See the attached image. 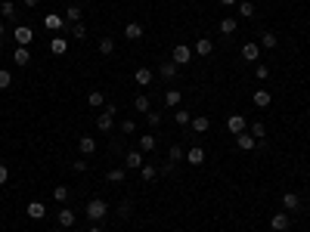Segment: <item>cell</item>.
<instances>
[{
	"mask_svg": "<svg viewBox=\"0 0 310 232\" xmlns=\"http://www.w3.org/2000/svg\"><path fill=\"white\" fill-rule=\"evenodd\" d=\"M106 214H109V204L103 201V198H90V201H87V208H84V217H87L90 223L106 220Z\"/></svg>",
	"mask_w": 310,
	"mask_h": 232,
	"instance_id": "obj_1",
	"label": "cell"
},
{
	"mask_svg": "<svg viewBox=\"0 0 310 232\" xmlns=\"http://www.w3.org/2000/svg\"><path fill=\"white\" fill-rule=\"evenodd\" d=\"M192 56H196V53H192V47H186V44H177V47L171 50V62H177L180 68H183V65H189Z\"/></svg>",
	"mask_w": 310,
	"mask_h": 232,
	"instance_id": "obj_2",
	"label": "cell"
},
{
	"mask_svg": "<svg viewBox=\"0 0 310 232\" xmlns=\"http://www.w3.org/2000/svg\"><path fill=\"white\" fill-rule=\"evenodd\" d=\"M227 130L233 136L245 133V130H248V118H242V115H230V118H227Z\"/></svg>",
	"mask_w": 310,
	"mask_h": 232,
	"instance_id": "obj_3",
	"label": "cell"
},
{
	"mask_svg": "<svg viewBox=\"0 0 310 232\" xmlns=\"http://www.w3.org/2000/svg\"><path fill=\"white\" fill-rule=\"evenodd\" d=\"M13 37H16V44H19V47H28L31 40H35V28H28V25H19V28L13 31Z\"/></svg>",
	"mask_w": 310,
	"mask_h": 232,
	"instance_id": "obj_4",
	"label": "cell"
},
{
	"mask_svg": "<svg viewBox=\"0 0 310 232\" xmlns=\"http://www.w3.org/2000/svg\"><path fill=\"white\" fill-rule=\"evenodd\" d=\"M50 53H53V56H65V53H69V40H65V37H59V34H53V37H50Z\"/></svg>",
	"mask_w": 310,
	"mask_h": 232,
	"instance_id": "obj_5",
	"label": "cell"
},
{
	"mask_svg": "<svg viewBox=\"0 0 310 232\" xmlns=\"http://www.w3.org/2000/svg\"><path fill=\"white\" fill-rule=\"evenodd\" d=\"M44 28H47V31H62V28H65V19H62L59 13H47V16H44Z\"/></svg>",
	"mask_w": 310,
	"mask_h": 232,
	"instance_id": "obj_6",
	"label": "cell"
},
{
	"mask_svg": "<svg viewBox=\"0 0 310 232\" xmlns=\"http://www.w3.org/2000/svg\"><path fill=\"white\" fill-rule=\"evenodd\" d=\"M242 59H245V62H257V59H261V44H255V40H251V44H242Z\"/></svg>",
	"mask_w": 310,
	"mask_h": 232,
	"instance_id": "obj_7",
	"label": "cell"
},
{
	"mask_svg": "<svg viewBox=\"0 0 310 232\" xmlns=\"http://www.w3.org/2000/svg\"><path fill=\"white\" fill-rule=\"evenodd\" d=\"M74 220H78V214H74L72 208H62L59 214H56V223H59L62 229H72V226H74Z\"/></svg>",
	"mask_w": 310,
	"mask_h": 232,
	"instance_id": "obj_8",
	"label": "cell"
},
{
	"mask_svg": "<svg viewBox=\"0 0 310 232\" xmlns=\"http://www.w3.org/2000/svg\"><path fill=\"white\" fill-rule=\"evenodd\" d=\"M192 53H196V56H211V53H214V40L199 37L196 44H192Z\"/></svg>",
	"mask_w": 310,
	"mask_h": 232,
	"instance_id": "obj_9",
	"label": "cell"
},
{
	"mask_svg": "<svg viewBox=\"0 0 310 232\" xmlns=\"http://www.w3.org/2000/svg\"><path fill=\"white\" fill-rule=\"evenodd\" d=\"M158 74H162L164 81H174V78H177V74H180V65L167 59V62H162V65H158Z\"/></svg>",
	"mask_w": 310,
	"mask_h": 232,
	"instance_id": "obj_10",
	"label": "cell"
},
{
	"mask_svg": "<svg viewBox=\"0 0 310 232\" xmlns=\"http://www.w3.org/2000/svg\"><path fill=\"white\" fill-rule=\"evenodd\" d=\"M292 226V217L289 214H276V217H270V229L273 232H286Z\"/></svg>",
	"mask_w": 310,
	"mask_h": 232,
	"instance_id": "obj_11",
	"label": "cell"
},
{
	"mask_svg": "<svg viewBox=\"0 0 310 232\" xmlns=\"http://www.w3.org/2000/svg\"><path fill=\"white\" fill-rule=\"evenodd\" d=\"M25 211H28L31 220H44L47 217V204L44 201H28V208H25Z\"/></svg>",
	"mask_w": 310,
	"mask_h": 232,
	"instance_id": "obj_12",
	"label": "cell"
},
{
	"mask_svg": "<svg viewBox=\"0 0 310 232\" xmlns=\"http://www.w3.org/2000/svg\"><path fill=\"white\" fill-rule=\"evenodd\" d=\"M282 208H286L289 214L298 211V208H301V195H298V192H286V195H282Z\"/></svg>",
	"mask_w": 310,
	"mask_h": 232,
	"instance_id": "obj_13",
	"label": "cell"
},
{
	"mask_svg": "<svg viewBox=\"0 0 310 232\" xmlns=\"http://www.w3.org/2000/svg\"><path fill=\"white\" fill-rule=\"evenodd\" d=\"M236 146L242 149V152H251V149L257 146V139H255V136H251L248 130H245V133H239V136H236Z\"/></svg>",
	"mask_w": 310,
	"mask_h": 232,
	"instance_id": "obj_14",
	"label": "cell"
},
{
	"mask_svg": "<svg viewBox=\"0 0 310 232\" xmlns=\"http://www.w3.org/2000/svg\"><path fill=\"white\" fill-rule=\"evenodd\" d=\"M124 37H128V40H140V37H143V25H140V22H128V25H124Z\"/></svg>",
	"mask_w": 310,
	"mask_h": 232,
	"instance_id": "obj_15",
	"label": "cell"
},
{
	"mask_svg": "<svg viewBox=\"0 0 310 232\" xmlns=\"http://www.w3.org/2000/svg\"><path fill=\"white\" fill-rule=\"evenodd\" d=\"M186 161L196 164V167H199V164H205V149H202V146H192L189 152H186Z\"/></svg>",
	"mask_w": 310,
	"mask_h": 232,
	"instance_id": "obj_16",
	"label": "cell"
},
{
	"mask_svg": "<svg viewBox=\"0 0 310 232\" xmlns=\"http://www.w3.org/2000/svg\"><path fill=\"white\" fill-rule=\"evenodd\" d=\"M270 102H273L270 90H255V105L257 109H270Z\"/></svg>",
	"mask_w": 310,
	"mask_h": 232,
	"instance_id": "obj_17",
	"label": "cell"
},
{
	"mask_svg": "<svg viewBox=\"0 0 310 232\" xmlns=\"http://www.w3.org/2000/svg\"><path fill=\"white\" fill-rule=\"evenodd\" d=\"M152 78H155V74H152V68H137V71H133V81H137L140 87L152 84Z\"/></svg>",
	"mask_w": 310,
	"mask_h": 232,
	"instance_id": "obj_18",
	"label": "cell"
},
{
	"mask_svg": "<svg viewBox=\"0 0 310 232\" xmlns=\"http://www.w3.org/2000/svg\"><path fill=\"white\" fill-rule=\"evenodd\" d=\"M248 133L255 136L257 143H261V139L267 136V124H264V121H251V124H248Z\"/></svg>",
	"mask_w": 310,
	"mask_h": 232,
	"instance_id": "obj_19",
	"label": "cell"
},
{
	"mask_svg": "<svg viewBox=\"0 0 310 232\" xmlns=\"http://www.w3.org/2000/svg\"><path fill=\"white\" fill-rule=\"evenodd\" d=\"M13 62H16V65H28V62H31V50H28V47H16Z\"/></svg>",
	"mask_w": 310,
	"mask_h": 232,
	"instance_id": "obj_20",
	"label": "cell"
},
{
	"mask_svg": "<svg viewBox=\"0 0 310 232\" xmlns=\"http://www.w3.org/2000/svg\"><path fill=\"white\" fill-rule=\"evenodd\" d=\"M124 161H128V167H143V152H140V149H130V152L124 155Z\"/></svg>",
	"mask_w": 310,
	"mask_h": 232,
	"instance_id": "obj_21",
	"label": "cell"
},
{
	"mask_svg": "<svg viewBox=\"0 0 310 232\" xmlns=\"http://www.w3.org/2000/svg\"><path fill=\"white\" fill-rule=\"evenodd\" d=\"M279 47V37L273 34V31H264L261 34V50H276Z\"/></svg>",
	"mask_w": 310,
	"mask_h": 232,
	"instance_id": "obj_22",
	"label": "cell"
},
{
	"mask_svg": "<svg viewBox=\"0 0 310 232\" xmlns=\"http://www.w3.org/2000/svg\"><path fill=\"white\" fill-rule=\"evenodd\" d=\"M78 149H81V155H93V152H96V139H93V136H81Z\"/></svg>",
	"mask_w": 310,
	"mask_h": 232,
	"instance_id": "obj_23",
	"label": "cell"
},
{
	"mask_svg": "<svg viewBox=\"0 0 310 232\" xmlns=\"http://www.w3.org/2000/svg\"><path fill=\"white\" fill-rule=\"evenodd\" d=\"M81 22V6L69 3V10H65V25H78Z\"/></svg>",
	"mask_w": 310,
	"mask_h": 232,
	"instance_id": "obj_24",
	"label": "cell"
},
{
	"mask_svg": "<svg viewBox=\"0 0 310 232\" xmlns=\"http://www.w3.org/2000/svg\"><path fill=\"white\" fill-rule=\"evenodd\" d=\"M208 127H211V118H192V124H189L192 133H205Z\"/></svg>",
	"mask_w": 310,
	"mask_h": 232,
	"instance_id": "obj_25",
	"label": "cell"
},
{
	"mask_svg": "<svg viewBox=\"0 0 310 232\" xmlns=\"http://www.w3.org/2000/svg\"><path fill=\"white\" fill-rule=\"evenodd\" d=\"M87 102L93 105V109H99V105H106V93H103V90H90V93H87Z\"/></svg>",
	"mask_w": 310,
	"mask_h": 232,
	"instance_id": "obj_26",
	"label": "cell"
},
{
	"mask_svg": "<svg viewBox=\"0 0 310 232\" xmlns=\"http://www.w3.org/2000/svg\"><path fill=\"white\" fill-rule=\"evenodd\" d=\"M174 121H177V127H189V124H192V115H189L186 109H177V112H174Z\"/></svg>",
	"mask_w": 310,
	"mask_h": 232,
	"instance_id": "obj_27",
	"label": "cell"
},
{
	"mask_svg": "<svg viewBox=\"0 0 310 232\" xmlns=\"http://www.w3.org/2000/svg\"><path fill=\"white\" fill-rule=\"evenodd\" d=\"M124 177H128V170H124V167H112V170L106 173L109 183H124Z\"/></svg>",
	"mask_w": 310,
	"mask_h": 232,
	"instance_id": "obj_28",
	"label": "cell"
},
{
	"mask_svg": "<svg viewBox=\"0 0 310 232\" xmlns=\"http://www.w3.org/2000/svg\"><path fill=\"white\" fill-rule=\"evenodd\" d=\"M112 124H115V121H112V115H106V112H103V115L96 118V130H103V133H109V130H112Z\"/></svg>",
	"mask_w": 310,
	"mask_h": 232,
	"instance_id": "obj_29",
	"label": "cell"
},
{
	"mask_svg": "<svg viewBox=\"0 0 310 232\" xmlns=\"http://www.w3.org/2000/svg\"><path fill=\"white\" fill-rule=\"evenodd\" d=\"M140 152H155V136H152V133H143V136H140Z\"/></svg>",
	"mask_w": 310,
	"mask_h": 232,
	"instance_id": "obj_30",
	"label": "cell"
},
{
	"mask_svg": "<svg viewBox=\"0 0 310 232\" xmlns=\"http://www.w3.org/2000/svg\"><path fill=\"white\" fill-rule=\"evenodd\" d=\"M164 105H171V109H180V90H167V93H164Z\"/></svg>",
	"mask_w": 310,
	"mask_h": 232,
	"instance_id": "obj_31",
	"label": "cell"
},
{
	"mask_svg": "<svg viewBox=\"0 0 310 232\" xmlns=\"http://www.w3.org/2000/svg\"><path fill=\"white\" fill-rule=\"evenodd\" d=\"M0 16H3V19H16V3L13 0H3V3H0Z\"/></svg>",
	"mask_w": 310,
	"mask_h": 232,
	"instance_id": "obj_32",
	"label": "cell"
},
{
	"mask_svg": "<svg viewBox=\"0 0 310 232\" xmlns=\"http://www.w3.org/2000/svg\"><path fill=\"white\" fill-rule=\"evenodd\" d=\"M133 109H137V112H143V115H146L149 109H152V105H149V96H146V93H140L137 99H133Z\"/></svg>",
	"mask_w": 310,
	"mask_h": 232,
	"instance_id": "obj_33",
	"label": "cell"
},
{
	"mask_svg": "<svg viewBox=\"0 0 310 232\" xmlns=\"http://www.w3.org/2000/svg\"><path fill=\"white\" fill-rule=\"evenodd\" d=\"M217 28H220V34H233V31L239 28V22H236V19H220V25H217Z\"/></svg>",
	"mask_w": 310,
	"mask_h": 232,
	"instance_id": "obj_34",
	"label": "cell"
},
{
	"mask_svg": "<svg viewBox=\"0 0 310 232\" xmlns=\"http://www.w3.org/2000/svg\"><path fill=\"white\" fill-rule=\"evenodd\" d=\"M140 177L146 180V183H152V180L158 177V170H155V164H143V167H140Z\"/></svg>",
	"mask_w": 310,
	"mask_h": 232,
	"instance_id": "obj_35",
	"label": "cell"
},
{
	"mask_svg": "<svg viewBox=\"0 0 310 232\" xmlns=\"http://www.w3.org/2000/svg\"><path fill=\"white\" fill-rule=\"evenodd\" d=\"M183 158H186V155H183V149H180V146H171V149H167V161H174V164H180Z\"/></svg>",
	"mask_w": 310,
	"mask_h": 232,
	"instance_id": "obj_36",
	"label": "cell"
},
{
	"mask_svg": "<svg viewBox=\"0 0 310 232\" xmlns=\"http://www.w3.org/2000/svg\"><path fill=\"white\" fill-rule=\"evenodd\" d=\"M239 16H242V19L255 16V3H251V0H239Z\"/></svg>",
	"mask_w": 310,
	"mask_h": 232,
	"instance_id": "obj_37",
	"label": "cell"
},
{
	"mask_svg": "<svg viewBox=\"0 0 310 232\" xmlns=\"http://www.w3.org/2000/svg\"><path fill=\"white\" fill-rule=\"evenodd\" d=\"M99 53H103V56H112V53H115V40H112V37H103V40H99Z\"/></svg>",
	"mask_w": 310,
	"mask_h": 232,
	"instance_id": "obj_38",
	"label": "cell"
},
{
	"mask_svg": "<svg viewBox=\"0 0 310 232\" xmlns=\"http://www.w3.org/2000/svg\"><path fill=\"white\" fill-rule=\"evenodd\" d=\"M53 198H56L59 204H65V201H69V189H65V186H56V189H53Z\"/></svg>",
	"mask_w": 310,
	"mask_h": 232,
	"instance_id": "obj_39",
	"label": "cell"
},
{
	"mask_svg": "<svg viewBox=\"0 0 310 232\" xmlns=\"http://www.w3.org/2000/svg\"><path fill=\"white\" fill-rule=\"evenodd\" d=\"M146 124H149V127H158V124H162V112H152V109H149V112H146Z\"/></svg>",
	"mask_w": 310,
	"mask_h": 232,
	"instance_id": "obj_40",
	"label": "cell"
},
{
	"mask_svg": "<svg viewBox=\"0 0 310 232\" xmlns=\"http://www.w3.org/2000/svg\"><path fill=\"white\" fill-rule=\"evenodd\" d=\"M121 130H124V133H128V136H133V133H137V121H133V118L121 121Z\"/></svg>",
	"mask_w": 310,
	"mask_h": 232,
	"instance_id": "obj_41",
	"label": "cell"
},
{
	"mask_svg": "<svg viewBox=\"0 0 310 232\" xmlns=\"http://www.w3.org/2000/svg\"><path fill=\"white\" fill-rule=\"evenodd\" d=\"M10 84H13V74L6 71V68H0V90H6Z\"/></svg>",
	"mask_w": 310,
	"mask_h": 232,
	"instance_id": "obj_42",
	"label": "cell"
},
{
	"mask_svg": "<svg viewBox=\"0 0 310 232\" xmlns=\"http://www.w3.org/2000/svg\"><path fill=\"white\" fill-rule=\"evenodd\" d=\"M72 34L78 37V40H84V37H87V28H84V22H78V25H72Z\"/></svg>",
	"mask_w": 310,
	"mask_h": 232,
	"instance_id": "obj_43",
	"label": "cell"
},
{
	"mask_svg": "<svg viewBox=\"0 0 310 232\" xmlns=\"http://www.w3.org/2000/svg\"><path fill=\"white\" fill-rule=\"evenodd\" d=\"M255 74L261 81H267V78H270V68H267V65H255Z\"/></svg>",
	"mask_w": 310,
	"mask_h": 232,
	"instance_id": "obj_44",
	"label": "cell"
},
{
	"mask_svg": "<svg viewBox=\"0 0 310 232\" xmlns=\"http://www.w3.org/2000/svg\"><path fill=\"white\" fill-rule=\"evenodd\" d=\"M174 170H177V164H174V161H164L162 167H158V173H174Z\"/></svg>",
	"mask_w": 310,
	"mask_h": 232,
	"instance_id": "obj_45",
	"label": "cell"
},
{
	"mask_svg": "<svg viewBox=\"0 0 310 232\" xmlns=\"http://www.w3.org/2000/svg\"><path fill=\"white\" fill-rule=\"evenodd\" d=\"M118 214H121V217H130V201H121L118 204Z\"/></svg>",
	"mask_w": 310,
	"mask_h": 232,
	"instance_id": "obj_46",
	"label": "cell"
},
{
	"mask_svg": "<svg viewBox=\"0 0 310 232\" xmlns=\"http://www.w3.org/2000/svg\"><path fill=\"white\" fill-rule=\"evenodd\" d=\"M6 180H10V170H6V164H0V186H6Z\"/></svg>",
	"mask_w": 310,
	"mask_h": 232,
	"instance_id": "obj_47",
	"label": "cell"
},
{
	"mask_svg": "<svg viewBox=\"0 0 310 232\" xmlns=\"http://www.w3.org/2000/svg\"><path fill=\"white\" fill-rule=\"evenodd\" d=\"M72 167H74V170H78V173H84V170H87V161H84V158H78V161H74V164H72Z\"/></svg>",
	"mask_w": 310,
	"mask_h": 232,
	"instance_id": "obj_48",
	"label": "cell"
},
{
	"mask_svg": "<svg viewBox=\"0 0 310 232\" xmlns=\"http://www.w3.org/2000/svg\"><path fill=\"white\" fill-rule=\"evenodd\" d=\"M115 112H118V105H115V102H106V115H112V118H115Z\"/></svg>",
	"mask_w": 310,
	"mask_h": 232,
	"instance_id": "obj_49",
	"label": "cell"
},
{
	"mask_svg": "<svg viewBox=\"0 0 310 232\" xmlns=\"http://www.w3.org/2000/svg\"><path fill=\"white\" fill-rule=\"evenodd\" d=\"M22 3H25V6H28V10H35V6L40 3V0H22Z\"/></svg>",
	"mask_w": 310,
	"mask_h": 232,
	"instance_id": "obj_50",
	"label": "cell"
},
{
	"mask_svg": "<svg viewBox=\"0 0 310 232\" xmlns=\"http://www.w3.org/2000/svg\"><path fill=\"white\" fill-rule=\"evenodd\" d=\"M217 3H223V6H233V3H239V0H217Z\"/></svg>",
	"mask_w": 310,
	"mask_h": 232,
	"instance_id": "obj_51",
	"label": "cell"
},
{
	"mask_svg": "<svg viewBox=\"0 0 310 232\" xmlns=\"http://www.w3.org/2000/svg\"><path fill=\"white\" fill-rule=\"evenodd\" d=\"M0 37H3V19H0Z\"/></svg>",
	"mask_w": 310,
	"mask_h": 232,
	"instance_id": "obj_52",
	"label": "cell"
},
{
	"mask_svg": "<svg viewBox=\"0 0 310 232\" xmlns=\"http://www.w3.org/2000/svg\"><path fill=\"white\" fill-rule=\"evenodd\" d=\"M90 232H103V229H99V226H93V229H90Z\"/></svg>",
	"mask_w": 310,
	"mask_h": 232,
	"instance_id": "obj_53",
	"label": "cell"
}]
</instances>
